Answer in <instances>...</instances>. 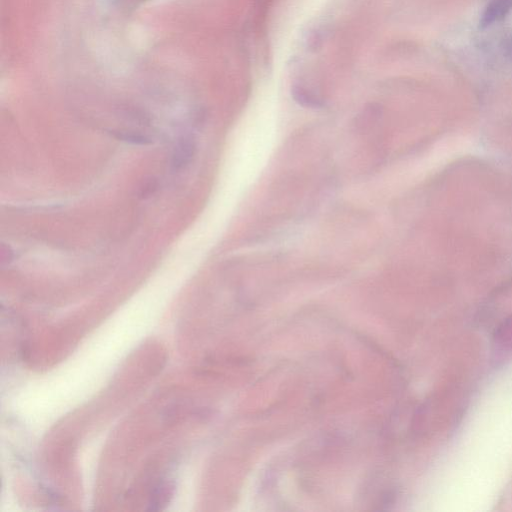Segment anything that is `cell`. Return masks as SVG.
I'll list each match as a JSON object with an SVG mask.
<instances>
[{"label": "cell", "mask_w": 512, "mask_h": 512, "mask_svg": "<svg viewBox=\"0 0 512 512\" xmlns=\"http://www.w3.org/2000/svg\"><path fill=\"white\" fill-rule=\"evenodd\" d=\"M291 95L301 106L309 108H321L324 106V101L320 96L299 83L292 85Z\"/></svg>", "instance_id": "6da1fadb"}]
</instances>
